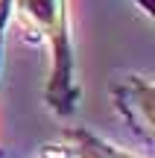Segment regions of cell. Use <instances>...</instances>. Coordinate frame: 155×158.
<instances>
[{"mask_svg": "<svg viewBox=\"0 0 155 158\" xmlns=\"http://www.w3.org/2000/svg\"><path fill=\"white\" fill-rule=\"evenodd\" d=\"M111 97H114L117 111L135 126V132L144 141H152L155 138V85H152V79L132 73L114 85Z\"/></svg>", "mask_w": 155, "mask_h": 158, "instance_id": "obj_2", "label": "cell"}, {"mask_svg": "<svg viewBox=\"0 0 155 158\" xmlns=\"http://www.w3.org/2000/svg\"><path fill=\"white\" fill-rule=\"evenodd\" d=\"M12 12L47 41L50 68H47L44 82V106L56 117H73L82 102V85L79 70H76V47L70 35L67 0H15Z\"/></svg>", "mask_w": 155, "mask_h": 158, "instance_id": "obj_1", "label": "cell"}, {"mask_svg": "<svg viewBox=\"0 0 155 158\" xmlns=\"http://www.w3.org/2000/svg\"><path fill=\"white\" fill-rule=\"evenodd\" d=\"M12 3L15 0H0V73H3V35H6L9 21H12ZM135 3L144 9V15L152 18V0H135Z\"/></svg>", "mask_w": 155, "mask_h": 158, "instance_id": "obj_4", "label": "cell"}, {"mask_svg": "<svg viewBox=\"0 0 155 158\" xmlns=\"http://www.w3.org/2000/svg\"><path fill=\"white\" fill-rule=\"evenodd\" d=\"M70 158H138L135 152H126L117 143L105 141V138L94 135L88 129H67L64 132Z\"/></svg>", "mask_w": 155, "mask_h": 158, "instance_id": "obj_3", "label": "cell"}]
</instances>
